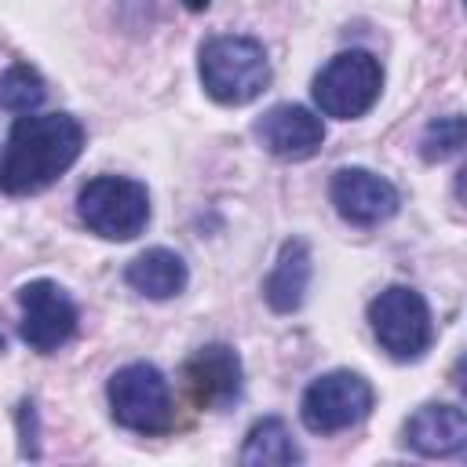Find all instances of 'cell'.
Here are the masks:
<instances>
[{"label": "cell", "mask_w": 467, "mask_h": 467, "mask_svg": "<svg viewBox=\"0 0 467 467\" xmlns=\"http://www.w3.org/2000/svg\"><path fill=\"white\" fill-rule=\"evenodd\" d=\"M84 150V128L69 113H18L0 146V193L26 197L66 175Z\"/></svg>", "instance_id": "6da1fadb"}, {"label": "cell", "mask_w": 467, "mask_h": 467, "mask_svg": "<svg viewBox=\"0 0 467 467\" xmlns=\"http://www.w3.org/2000/svg\"><path fill=\"white\" fill-rule=\"evenodd\" d=\"M197 73L204 91L223 106H244L270 84V62L252 36H212L201 44Z\"/></svg>", "instance_id": "7a4b0ae2"}, {"label": "cell", "mask_w": 467, "mask_h": 467, "mask_svg": "<svg viewBox=\"0 0 467 467\" xmlns=\"http://www.w3.org/2000/svg\"><path fill=\"white\" fill-rule=\"evenodd\" d=\"M109 398V416L135 434H168L175 416H171V390L168 379L157 365L150 361H131L117 368L106 383Z\"/></svg>", "instance_id": "3957f363"}, {"label": "cell", "mask_w": 467, "mask_h": 467, "mask_svg": "<svg viewBox=\"0 0 467 467\" xmlns=\"http://www.w3.org/2000/svg\"><path fill=\"white\" fill-rule=\"evenodd\" d=\"M80 223L106 241H131L150 223V193L142 182L124 175H99L77 193Z\"/></svg>", "instance_id": "277c9868"}, {"label": "cell", "mask_w": 467, "mask_h": 467, "mask_svg": "<svg viewBox=\"0 0 467 467\" xmlns=\"http://www.w3.org/2000/svg\"><path fill=\"white\" fill-rule=\"evenodd\" d=\"M310 91L325 117H336V120L365 117L383 91V66L361 47L339 51L321 66Z\"/></svg>", "instance_id": "5b68a950"}, {"label": "cell", "mask_w": 467, "mask_h": 467, "mask_svg": "<svg viewBox=\"0 0 467 467\" xmlns=\"http://www.w3.org/2000/svg\"><path fill=\"white\" fill-rule=\"evenodd\" d=\"M368 325L376 343L394 358V361H416L427 354L434 339L431 325V306L427 299L409 288V285H390L368 303Z\"/></svg>", "instance_id": "8992f818"}, {"label": "cell", "mask_w": 467, "mask_h": 467, "mask_svg": "<svg viewBox=\"0 0 467 467\" xmlns=\"http://www.w3.org/2000/svg\"><path fill=\"white\" fill-rule=\"evenodd\" d=\"M372 412V387L361 372L332 368L317 376L299 401L303 427L314 434H339L347 427H358Z\"/></svg>", "instance_id": "52a82bcc"}, {"label": "cell", "mask_w": 467, "mask_h": 467, "mask_svg": "<svg viewBox=\"0 0 467 467\" xmlns=\"http://www.w3.org/2000/svg\"><path fill=\"white\" fill-rule=\"evenodd\" d=\"M18 306H22V321H18V336L29 350L36 354H51L62 343L73 339L77 332V303L66 296L62 285L36 277L26 281L18 288Z\"/></svg>", "instance_id": "ba28073f"}, {"label": "cell", "mask_w": 467, "mask_h": 467, "mask_svg": "<svg viewBox=\"0 0 467 467\" xmlns=\"http://www.w3.org/2000/svg\"><path fill=\"white\" fill-rule=\"evenodd\" d=\"M328 197L339 212V219L354 226H376L387 223L401 208V193L390 179L368 171V168H339L332 175Z\"/></svg>", "instance_id": "9c48e42d"}, {"label": "cell", "mask_w": 467, "mask_h": 467, "mask_svg": "<svg viewBox=\"0 0 467 467\" xmlns=\"http://www.w3.org/2000/svg\"><path fill=\"white\" fill-rule=\"evenodd\" d=\"M182 383L201 409H226L241 394V358L226 343L197 347L182 361Z\"/></svg>", "instance_id": "30bf717a"}, {"label": "cell", "mask_w": 467, "mask_h": 467, "mask_svg": "<svg viewBox=\"0 0 467 467\" xmlns=\"http://www.w3.org/2000/svg\"><path fill=\"white\" fill-rule=\"evenodd\" d=\"M255 139L263 142L266 153H274L281 161H306V157H314L321 150L325 124L306 106L281 102V106H270L255 120Z\"/></svg>", "instance_id": "8fae6325"}, {"label": "cell", "mask_w": 467, "mask_h": 467, "mask_svg": "<svg viewBox=\"0 0 467 467\" xmlns=\"http://www.w3.org/2000/svg\"><path fill=\"white\" fill-rule=\"evenodd\" d=\"M405 445L420 456H456L467 445V416L460 405H420L405 420Z\"/></svg>", "instance_id": "7c38bea8"}, {"label": "cell", "mask_w": 467, "mask_h": 467, "mask_svg": "<svg viewBox=\"0 0 467 467\" xmlns=\"http://www.w3.org/2000/svg\"><path fill=\"white\" fill-rule=\"evenodd\" d=\"M310 274H314V263H310L306 241H299V237L285 241L281 252H277V259H274V270L263 281L266 306L277 310V314L299 310L303 299H306V288H310Z\"/></svg>", "instance_id": "4fadbf2b"}, {"label": "cell", "mask_w": 467, "mask_h": 467, "mask_svg": "<svg viewBox=\"0 0 467 467\" xmlns=\"http://www.w3.org/2000/svg\"><path fill=\"white\" fill-rule=\"evenodd\" d=\"M124 281L139 296H146V299H171V296H179L186 288L190 274H186V263H182L179 252H171V248H146V252H139L128 263Z\"/></svg>", "instance_id": "5bb4252c"}, {"label": "cell", "mask_w": 467, "mask_h": 467, "mask_svg": "<svg viewBox=\"0 0 467 467\" xmlns=\"http://www.w3.org/2000/svg\"><path fill=\"white\" fill-rule=\"evenodd\" d=\"M299 460H303V452L292 441V431L285 427V420H277V416L255 420L252 431L244 434V445H241L244 467H288Z\"/></svg>", "instance_id": "9a60e30c"}, {"label": "cell", "mask_w": 467, "mask_h": 467, "mask_svg": "<svg viewBox=\"0 0 467 467\" xmlns=\"http://www.w3.org/2000/svg\"><path fill=\"white\" fill-rule=\"evenodd\" d=\"M44 99H47V84L33 66L15 62V66L4 69V77H0V106L7 113H36Z\"/></svg>", "instance_id": "2e32d148"}, {"label": "cell", "mask_w": 467, "mask_h": 467, "mask_svg": "<svg viewBox=\"0 0 467 467\" xmlns=\"http://www.w3.org/2000/svg\"><path fill=\"white\" fill-rule=\"evenodd\" d=\"M463 139H467V124L460 113H449V117H438L427 124L423 139H420V153L423 161L438 164V161H449L463 150Z\"/></svg>", "instance_id": "e0dca14e"}, {"label": "cell", "mask_w": 467, "mask_h": 467, "mask_svg": "<svg viewBox=\"0 0 467 467\" xmlns=\"http://www.w3.org/2000/svg\"><path fill=\"white\" fill-rule=\"evenodd\" d=\"M18 445H22V460H36L40 456V427H36V405L26 398L18 401Z\"/></svg>", "instance_id": "ac0fdd59"}, {"label": "cell", "mask_w": 467, "mask_h": 467, "mask_svg": "<svg viewBox=\"0 0 467 467\" xmlns=\"http://www.w3.org/2000/svg\"><path fill=\"white\" fill-rule=\"evenodd\" d=\"M182 4H186L190 11H208V4H212V0H182Z\"/></svg>", "instance_id": "d6986e66"}, {"label": "cell", "mask_w": 467, "mask_h": 467, "mask_svg": "<svg viewBox=\"0 0 467 467\" xmlns=\"http://www.w3.org/2000/svg\"><path fill=\"white\" fill-rule=\"evenodd\" d=\"M0 354H4V336H0Z\"/></svg>", "instance_id": "ffe728a7"}]
</instances>
